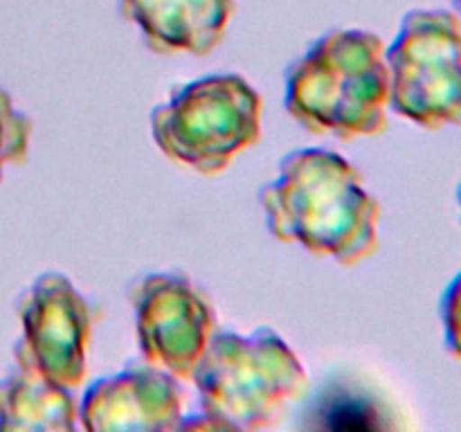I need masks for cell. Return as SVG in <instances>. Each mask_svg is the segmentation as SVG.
<instances>
[{"instance_id":"obj_3","label":"cell","mask_w":461,"mask_h":432,"mask_svg":"<svg viewBox=\"0 0 461 432\" xmlns=\"http://www.w3.org/2000/svg\"><path fill=\"white\" fill-rule=\"evenodd\" d=\"M203 414L219 430H264L288 414L309 390V374L270 327L250 336L214 333L194 367Z\"/></svg>"},{"instance_id":"obj_13","label":"cell","mask_w":461,"mask_h":432,"mask_svg":"<svg viewBox=\"0 0 461 432\" xmlns=\"http://www.w3.org/2000/svg\"><path fill=\"white\" fill-rule=\"evenodd\" d=\"M457 201H459V210H461V183H459V189H457Z\"/></svg>"},{"instance_id":"obj_12","label":"cell","mask_w":461,"mask_h":432,"mask_svg":"<svg viewBox=\"0 0 461 432\" xmlns=\"http://www.w3.org/2000/svg\"><path fill=\"white\" fill-rule=\"evenodd\" d=\"M441 324H444L446 346L455 358L461 360V270L450 279L441 295Z\"/></svg>"},{"instance_id":"obj_8","label":"cell","mask_w":461,"mask_h":432,"mask_svg":"<svg viewBox=\"0 0 461 432\" xmlns=\"http://www.w3.org/2000/svg\"><path fill=\"white\" fill-rule=\"evenodd\" d=\"M183 405L185 394L176 376L144 360L90 382L77 418L88 432L178 430Z\"/></svg>"},{"instance_id":"obj_1","label":"cell","mask_w":461,"mask_h":432,"mask_svg":"<svg viewBox=\"0 0 461 432\" xmlns=\"http://www.w3.org/2000/svg\"><path fill=\"white\" fill-rule=\"evenodd\" d=\"M270 234L318 256L356 266L378 250L381 205L363 174L329 148H297L259 192Z\"/></svg>"},{"instance_id":"obj_2","label":"cell","mask_w":461,"mask_h":432,"mask_svg":"<svg viewBox=\"0 0 461 432\" xmlns=\"http://www.w3.org/2000/svg\"><path fill=\"white\" fill-rule=\"evenodd\" d=\"M286 111L315 135L340 140L387 129L390 72L381 36L331 30L286 72Z\"/></svg>"},{"instance_id":"obj_4","label":"cell","mask_w":461,"mask_h":432,"mask_svg":"<svg viewBox=\"0 0 461 432\" xmlns=\"http://www.w3.org/2000/svg\"><path fill=\"white\" fill-rule=\"evenodd\" d=\"M261 135V97L234 72L180 86L151 112V138L174 165L203 176L221 174Z\"/></svg>"},{"instance_id":"obj_10","label":"cell","mask_w":461,"mask_h":432,"mask_svg":"<svg viewBox=\"0 0 461 432\" xmlns=\"http://www.w3.org/2000/svg\"><path fill=\"white\" fill-rule=\"evenodd\" d=\"M77 403L70 387L54 385L25 367L0 381V430H77Z\"/></svg>"},{"instance_id":"obj_6","label":"cell","mask_w":461,"mask_h":432,"mask_svg":"<svg viewBox=\"0 0 461 432\" xmlns=\"http://www.w3.org/2000/svg\"><path fill=\"white\" fill-rule=\"evenodd\" d=\"M23 336L14 345L18 367L75 390L88 372V346L99 310L66 274H39L16 302Z\"/></svg>"},{"instance_id":"obj_9","label":"cell","mask_w":461,"mask_h":432,"mask_svg":"<svg viewBox=\"0 0 461 432\" xmlns=\"http://www.w3.org/2000/svg\"><path fill=\"white\" fill-rule=\"evenodd\" d=\"M122 16L133 22L151 52L205 57L223 40L232 0H120Z\"/></svg>"},{"instance_id":"obj_14","label":"cell","mask_w":461,"mask_h":432,"mask_svg":"<svg viewBox=\"0 0 461 432\" xmlns=\"http://www.w3.org/2000/svg\"><path fill=\"white\" fill-rule=\"evenodd\" d=\"M455 4H457V7L461 9V0H455Z\"/></svg>"},{"instance_id":"obj_11","label":"cell","mask_w":461,"mask_h":432,"mask_svg":"<svg viewBox=\"0 0 461 432\" xmlns=\"http://www.w3.org/2000/svg\"><path fill=\"white\" fill-rule=\"evenodd\" d=\"M32 120L16 111L7 90L0 88V180L7 165H23L27 160L32 138Z\"/></svg>"},{"instance_id":"obj_7","label":"cell","mask_w":461,"mask_h":432,"mask_svg":"<svg viewBox=\"0 0 461 432\" xmlns=\"http://www.w3.org/2000/svg\"><path fill=\"white\" fill-rule=\"evenodd\" d=\"M142 358L178 381H189L216 315L205 292L183 273H149L129 288Z\"/></svg>"},{"instance_id":"obj_5","label":"cell","mask_w":461,"mask_h":432,"mask_svg":"<svg viewBox=\"0 0 461 432\" xmlns=\"http://www.w3.org/2000/svg\"><path fill=\"white\" fill-rule=\"evenodd\" d=\"M385 61L392 111L430 130L461 126V22L455 14H405Z\"/></svg>"}]
</instances>
